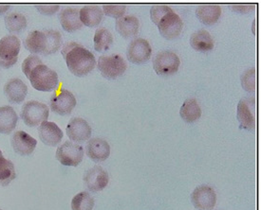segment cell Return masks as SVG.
I'll list each match as a JSON object with an SVG mask.
<instances>
[{
    "instance_id": "2e32d148",
    "label": "cell",
    "mask_w": 261,
    "mask_h": 210,
    "mask_svg": "<svg viewBox=\"0 0 261 210\" xmlns=\"http://www.w3.org/2000/svg\"><path fill=\"white\" fill-rule=\"evenodd\" d=\"M38 134L42 142L49 147L58 146L63 138L62 130L55 122H44L38 127Z\"/></svg>"
},
{
    "instance_id": "4dcf8cb0",
    "label": "cell",
    "mask_w": 261,
    "mask_h": 210,
    "mask_svg": "<svg viewBox=\"0 0 261 210\" xmlns=\"http://www.w3.org/2000/svg\"><path fill=\"white\" fill-rule=\"evenodd\" d=\"M241 86L248 93H253L255 90V68L245 70L241 77Z\"/></svg>"
},
{
    "instance_id": "d6a6232c",
    "label": "cell",
    "mask_w": 261,
    "mask_h": 210,
    "mask_svg": "<svg viewBox=\"0 0 261 210\" xmlns=\"http://www.w3.org/2000/svg\"><path fill=\"white\" fill-rule=\"evenodd\" d=\"M171 8L167 5H163V4H157L153 5L150 9V19L152 22L158 26L160 21L162 20L165 15L169 13H171Z\"/></svg>"
},
{
    "instance_id": "1f68e13d",
    "label": "cell",
    "mask_w": 261,
    "mask_h": 210,
    "mask_svg": "<svg viewBox=\"0 0 261 210\" xmlns=\"http://www.w3.org/2000/svg\"><path fill=\"white\" fill-rule=\"evenodd\" d=\"M102 10H103V14L112 18H115L117 20L119 18L124 16L126 6L124 4H103Z\"/></svg>"
},
{
    "instance_id": "8992f818",
    "label": "cell",
    "mask_w": 261,
    "mask_h": 210,
    "mask_svg": "<svg viewBox=\"0 0 261 210\" xmlns=\"http://www.w3.org/2000/svg\"><path fill=\"white\" fill-rule=\"evenodd\" d=\"M97 68L105 78L115 80L124 74L127 65L121 55L101 56L97 62Z\"/></svg>"
},
{
    "instance_id": "277c9868",
    "label": "cell",
    "mask_w": 261,
    "mask_h": 210,
    "mask_svg": "<svg viewBox=\"0 0 261 210\" xmlns=\"http://www.w3.org/2000/svg\"><path fill=\"white\" fill-rule=\"evenodd\" d=\"M21 42L15 35H7L0 39V68L8 69L18 61Z\"/></svg>"
},
{
    "instance_id": "30bf717a",
    "label": "cell",
    "mask_w": 261,
    "mask_h": 210,
    "mask_svg": "<svg viewBox=\"0 0 261 210\" xmlns=\"http://www.w3.org/2000/svg\"><path fill=\"white\" fill-rule=\"evenodd\" d=\"M151 55V46L144 38H136L131 41L126 49L127 60L135 65H143L149 61Z\"/></svg>"
},
{
    "instance_id": "d4e9b609",
    "label": "cell",
    "mask_w": 261,
    "mask_h": 210,
    "mask_svg": "<svg viewBox=\"0 0 261 210\" xmlns=\"http://www.w3.org/2000/svg\"><path fill=\"white\" fill-rule=\"evenodd\" d=\"M190 45L195 50L199 52H207L215 47L213 37L205 29H199L191 35Z\"/></svg>"
},
{
    "instance_id": "e575fe53",
    "label": "cell",
    "mask_w": 261,
    "mask_h": 210,
    "mask_svg": "<svg viewBox=\"0 0 261 210\" xmlns=\"http://www.w3.org/2000/svg\"><path fill=\"white\" fill-rule=\"evenodd\" d=\"M36 10L43 15H54L60 10L59 4H36L35 5Z\"/></svg>"
},
{
    "instance_id": "603a6c76",
    "label": "cell",
    "mask_w": 261,
    "mask_h": 210,
    "mask_svg": "<svg viewBox=\"0 0 261 210\" xmlns=\"http://www.w3.org/2000/svg\"><path fill=\"white\" fill-rule=\"evenodd\" d=\"M103 18V10L99 5H86L80 9V19L83 25L87 27L99 26Z\"/></svg>"
},
{
    "instance_id": "9c48e42d",
    "label": "cell",
    "mask_w": 261,
    "mask_h": 210,
    "mask_svg": "<svg viewBox=\"0 0 261 210\" xmlns=\"http://www.w3.org/2000/svg\"><path fill=\"white\" fill-rule=\"evenodd\" d=\"M56 159L64 166L77 167L84 159V148L77 143L66 141L56 151Z\"/></svg>"
},
{
    "instance_id": "44dd1931",
    "label": "cell",
    "mask_w": 261,
    "mask_h": 210,
    "mask_svg": "<svg viewBox=\"0 0 261 210\" xmlns=\"http://www.w3.org/2000/svg\"><path fill=\"white\" fill-rule=\"evenodd\" d=\"M221 15V8L218 4H201L196 10V16L206 26L215 25Z\"/></svg>"
},
{
    "instance_id": "836d02e7",
    "label": "cell",
    "mask_w": 261,
    "mask_h": 210,
    "mask_svg": "<svg viewBox=\"0 0 261 210\" xmlns=\"http://www.w3.org/2000/svg\"><path fill=\"white\" fill-rule=\"evenodd\" d=\"M42 64H43V62H42L41 59L37 55H29L27 58L23 62V64H22V71H23V73L29 79L32 70L35 67L42 65Z\"/></svg>"
},
{
    "instance_id": "ac0fdd59",
    "label": "cell",
    "mask_w": 261,
    "mask_h": 210,
    "mask_svg": "<svg viewBox=\"0 0 261 210\" xmlns=\"http://www.w3.org/2000/svg\"><path fill=\"white\" fill-rule=\"evenodd\" d=\"M28 87L24 81L14 78L6 82L4 85V94L8 101L12 103H21L26 99Z\"/></svg>"
},
{
    "instance_id": "d590c367",
    "label": "cell",
    "mask_w": 261,
    "mask_h": 210,
    "mask_svg": "<svg viewBox=\"0 0 261 210\" xmlns=\"http://www.w3.org/2000/svg\"><path fill=\"white\" fill-rule=\"evenodd\" d=\"M255 5L254 4H233L231 5V9L241 14H249L250 12L254 11Z\"/></svg>"
},
{
    "instance_id": "ba28073f",
    "label": "cell",
    "mask_w": 261,
    "mask_h": 210,
    "mask_svg": "<svg viewBox=\"0 0 261 210\" xmlns=\"http://www.w3.org/2000/svg\"><path fill=\"white\" fill-rule=\"evenodd\" d=\"M179 66V56L170 50L159 52L153 60V68L160 76H170L177 73Z\"/></svg>"
},
{
    "instance_id": "d6986e66",
    "label": "cell",
    "mask_w": 261,
    "mask_h": 210,
    "mask_svg": "<svg viewBox=\"0 0 261 210\" xmlns=\"http://www.w3.org/2000/svg\"><path fill=\"white\" fill-rule=\"evenodd\" d=\"M59 21L64 31L68 33H74L83 27L80 19V9L66 8L59 14Z\"/></svg>"
},
{
    "instance_id": "f1b7e54d",
    "label": "cell",
    "mask_w": 261,
    "mask_h": 210,
    "mask_svg": "<svg viewBox=\"0 0 261 210\" xmlns=\"http://www.w3.org/2000/svg\"><path fill=\"white\" fill-rule=\"evenodd\" d=\"M16 173L14 165L12 161L4 158V156L0 157V186L7 187L11 182L15 179Z\"/></svg>"
},
{
    "instance_id": "7402d4cb",
    "label": "cell",
    "mask_w": 261,
    "mask_h": 210,
    "mask_svg": "<svg viewBox=\"0 0 261 210\" xmlns=\"http://www.w3.org/2000/svg\"><path fill=\"white\" fill-rule=\"evenodd\" d=\"M237 117L241 124V129L252 131L255 127L254 110L251 109V103L247 100H241L238 104Z\"/></svg>"
},
{
    "instance_id": "7c38bea8",
    "label": "cell",
    "mask_w": 261,
    "mask_h": 210,
    "mask_svg": "<svg viewBox=\"0 0 261 210\" xmlns=\"http://www.w3.org/2000/svg\"><path fill=\"white\" fill-rule=\"evenodd\" d=\"M184 22L174 11L166 14L159 23V32L167 40H174L178 38L182 32Z\"/></svg>"
},
{
    "instance_id": "f35d334b",
    "label": "cell",
    "mask_w": 261,
    "mask_h": 210,
    "mask_svg": "<svg viewBox=\"0 0 261 210\" xmlns=\"http://www.w3.org/2000/svg\"><path fill=\"white\" fill-rule=\"evenodd\" d=\"M0 210H1V209H0Z\"/></svg>"
},
{
    "instance_id": "8fae6325",
    "label": "cell",
    "mask_w": 261,
    "mask_h": 210,
    "mask_svg": "<svg viewBox=\"0 0 261 210\" xmlns=\"http://www.w3.org/2000/svg\"><path fill=\"white\" fill-rule=\"evenodd\" d=\"M193 205L199 210H213L217 203V194L209 186H199L191 194Z\"/></svg>"
},
{
    "instance_id": "484cf974",
    "label": "cell",
    "mask_w": 261,
    "mask_h": 210,
    "mask_svg": "<svg viewBox=\"0 0 261 210\" xmlns=\"http://www.w3.org/2000/svg\"><path fill=\"white\" fill-rule=\"evenodd\" d=\"M179 115L184 122L187 123H193L199 121L201 116V109L198 101L195 98L187 99L180 107Z\"/></svg>"
},
{
    "instance_id": "83f0119b",
    "label": "cell",
    "mask_w": 261,
    "mask_h": 210,
    "mask_svg": "<svg viewBox=\"0 0 261 210\" xmlns=\"http://www.w3.org/2000/svg\"><path fill=\"white\" fill-rule=\"evenodd\" d=\"M94 49L98 52H103L110 49L113 44V35L109 29L101 27L94 34Z\"/></svg>"
},
{
    "instance_id": "e0dca14e",
    "label": "cell",
    "mask_w": 261,
    "mask_h": 210,
    "mask_svg": "<svg viewBox=\"0 0 261 210\" xmlns=\"http://www.w3.org/2000/svg\"><path fill=\"white\" fill-rule=\"evenodd\" d=\"M86 154L94 162H103L110 156V146L102 138H91L87 143Z\"/></svg>"
},
{
    "instance_id": "6da1fadb",
    "label": "cell",
    "mask_w": 261,
    "mask_h": 210,
    "mask_svg": "<svg viewBox=\"0 0 261 210\" xmlns=\"http://www.w3.org/2000/svg\"><path fill=\"white\" fill-rule=\"evenodd\" d=\"M62 55L69 71L76 77L87 76L96 67L94 55L75 42L66 44L62 48Z\"/></svg>"
},
{
    "instance_id": "4316f807",
    "label": "cell",
    "mask_w": 261,
    "mask_h": 210,
    "mask_svg": "<svg viewBox=\"0 0 261 210\" xmlns=\"http://www.w3.org/2000/svg\"><path fill=\"white\" fill-rule=\"evenodd\" d=\"M5 26L11 34H18L27 27V18L20 13H11L4 18Z\"/></svg>"
},
{
    "instance_id": "52a82bcc",
    "label": "cell",
    "mask_w": 261,
    "mask_h": 210,
    "mask_svg": "<svg viewBox=\"0 0 261 210\" xmlns=\"http://www.w3.org/2000/svg\"><path fill=\"white\" fill-rule=\"evenodd\" d=\"M77 101L74 95L65 88H57L49 100V108L59 115H68L71 114L75 108Z\"/></svg>"
},
{
    "instance_id": "4fadbf2b",
    "label": "cell",
    "mask_w": 261,
    "mask_h": 210,
    "mask_svg": "<svg viewBox=\"0 0 261 210\" xmlns=\"http://www.w3.org/2000/svg\"><path fill=\"white\" fill-rule=\"evenodd\" d=\"M110 182L108 171L100 166H95L88 170L84 176V183L91 192L105 190Z\"/></svg>"
},
{
    "instance_id": "5bb4252c",
    "label": "cell",
    "mask_w": 261,
    "mask_h": 210,
    "mask_svg": "<svg viewBox=\"0 0 261 210\" xmlns=\"http://www.w3.org/2000/svg\"><path fill=\"white\" fill-rule=\"evenodd\" d=\"M67 136L75 143L86 142L90 140L92 130L90 124L81 117L71 118L67 125Z\"/></svg>"
},
{
    "instance_id": "8d00e7d4",
    "label": "cell",
    "mask_w": 261,
    "mask_h": 210,
    "mask_svg": "<svg viewBox=\"0 0 261 210\" xmlns=\"http://www.w3.org/2000/svg\"><path fill=\"white\" fill-rule=\"evenodd\" d=\"M9 9H10V5H8V4H0V15L6 14Z\"/></svg>"
},
{
    "instance_id": "9a60e30c",
    "label": "cell",
    "mask_w": 261,
    "mask_h": 210,
    "mask_svg": "<svg viewBox=\"0 0 261 210\" xmlns=\"http://www.w3.org/2000/svg\"><path fill=\"white\" fill-rule=\"evenodd\" d=\"M11 142L14 152L22 156H31L37 145L36 139L24 131L15 132L12 136Z\"/></svg>"
},
{
    "instance_id": "ffe728a7",
    "label": "cell",
    "mask_w": 261,
    "mask_h": 210,
    "mask_svg": "<svg viewBox=\"0 0 261 210\" xmlns=\"http://www.w3.org/2000/svg\"><path fill=\"white\" fill-rule=\"evenodd\" d=\"M118 34L125 39L134 38L139 34L140 21L135 15H124L115 23Z\"/></svg>"
},
{
    "instance_id": "cb8c5ba5",
    "label": "cell",
    "mask_w": 261,
    "mask_h": 210,
    "mask_svg": "<svg viewBox=\"0 0 261 210\" xmlns=\"http://www.w3.org/2000/svg\"><path fill=\"white\" fill-rule=\"evenodd\" d=\"M18 115L11 106L0 107V134L10 135L15 129Z\"/></svg>"
},
{
    "instance_id": "5b68a950",
    "label": "cell",
    "mask_w": 261,
    "mask_h": 210,
    "mask_svg": "<svg viewBox=\"0 0 261 210\" xmlns=\"http://www.w3.org/2000/svg\"><path fill=\"white\" fill-rule=\"evenodd\" d=\"M49 115V109L43 102L31 101L23 105L21 110V118L29 127H37L44 122H47Z\"/></svg>"
},
{
    "instance_id": "f546056e",
    "label": "cell",
    "mask_w": 261,
    "mask_h": 210,
    "mask_svg": "<svg viewBox=\"0 0 261 210\" xmlns=\"http://www.w3.org/2000/svg\"><path fill=\"white\" fill-rule=\"evenodd\" d=\"M95 205L93 197L87 191H82L73 197L71 201L72 210H92Z\"/></svg>"
},
{
    "instance_id": "3957f363",
    "label": "cell",
    "mask_w": 261,
    "mask_h": 210,
    "mask_svg": "<svg viewBox=\"0 0 261 210\" xmlns=\"http://www.w3.org/2000/svg\"><path fill=\"white\" fill-rule=\"evenodd\" d=\"M32 86L41 92H53L59 86L58 75L54 69L42 64L35 67L29 77Z\"/></svg>"
},
{
    "instance_id": "74e56055",
    "label": "cell",
    "mask_w": 261,
    "mask_h": 210,
    "mask_svg": "<svg viewBox=\"0 0 261 210\" xmlns=\"http://www.w3.org/2000/svg\"><path fill=\"white\" fill-rule=\"evenodd\" d=\"M1 156H3V154H2V152L0 151V157H1Z\"/></svg>"
},
{
    "instance_id": "7a4b0ae2",
    "label": "cell",
    "mask_w": 261,
    "mask_h": 210,
    "mask_svg": "<svg viewBox=\"0 0 261 210\" xmlns=\"http://www.w3.org/2000/svg\"><path fill=\"white\" fill-rule=\"evenodd\" d=\"M62 44V35L55 29L34 31L24 41L25 48L34 55L54 54L61 48Z\"/></svg>"
}]
</instances>
